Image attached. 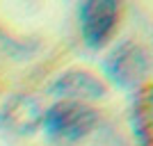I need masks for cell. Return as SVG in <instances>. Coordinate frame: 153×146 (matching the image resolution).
Instances as JSON below:
<instances>
[{"label":"cell","mask_w":153,"mask_h":146,"mask_svg":"<svg viewBox=\"0 0 153 146\" xmlns=\"http://www.w3.org/2000/svg\"><path fill=\"white\" fill-rule=\"evenodd\" d=\"M44 135L57 146H71L82 142L98 126V112L85 103L57 101L41 116Z\"/></svg>","instance_id":"6da1fadb"},{"label":"cell","mask_w":153,"mask_h":146,"mask_svg":"<svg viewBox=\"0 0 153 146\" xmlns=\"http://www.w3.org/2000/svg\"><path fill=\"white\" fill-rule=\"evenodd\" d=\"M101 71L121 91H137L144 87L151 71V57L149 50L133 39H123L103 57Z\"/></svg>","instance_id":"7a4b0ae2"},{"label":"cell","mask_w":153,"mask_h":146,"mask_svg":"<svg viewBox=\"0 0 153 146\" xmlns=\"http://www.w3.org/2000/svg\"><path fill=\"white\" fill-rule=\"evenodd\" d=\"M121 5L117 0H85L78 5V27L89 50H101L110 41L119 21Z\"/></svg>","instance_id":"3957f363"},{"label":"cell","mask_w":153,"mask_h":146,"mask_svg":"<svg viewBox=\"0 0 153 146\" xmlns=\"http://www.w3.org/2000/svg\"><path fill=\"white\" fill-rule=\"evenodd\" d=\"M44 107L37 96L14 94L0 105V130L14 137H30L41 126Z\"/></svg>","instance_id":"277c9868"},{"label":"cell","mask_w":153,"mask_h":146,"mask_svg":"<svg viewBox=\"0 0 153 146\" xmlns=\"http://www.w3.org/2000/svg\"><path fill=\"white\" fill-rule=\"evenodd\" d=\"M48 94L59 101H73L87 105L89 101H98L105 96V84L85 69H69L51 82Z\"/></svg>","instance_id":"5b68a950"},{"label":"cell","mask_w":153,"mask_h":146,"mask_svg":"<svg viewBox=\"0 0 153 146\" xmlns=\"http://www.w3.org/2000/svg\"><path fill=\"white\" fill-rule=\"evenodd\" d=\"M128 123L137 146H151V96L146 87L137 89L130 98Z\"/></svg>","instance_id":"8992f818"},{"label":"cell","mask_w":153,"mask_h":146,"mask_svg":"<svg viewBox=\"0 0 153 146\" xmlns=\"http://www.w3.org/2000/svg\"><path fill=\"white\" fill-rule=\"evenodd\" d=\"M0 50L7 53V57L23 62V59H32L39 53V41L37 39H16L0 32Z\"/></svg>","instance_id":"52a82bcc"}]
</instances>
